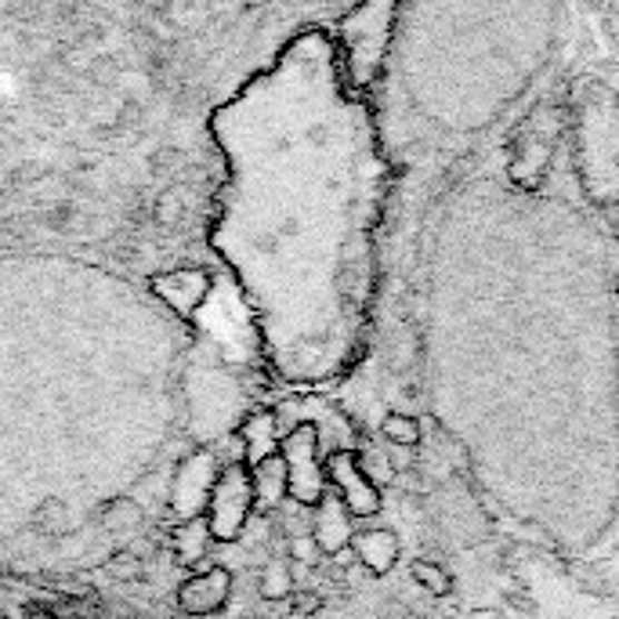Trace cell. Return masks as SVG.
<instances>
[{
  "label": "cell",
  "instance_id": "19",
  "mask_svg": "<svg viewBox=\"0 0 619 619\" xmlns=\"http://www.w3.org/2000/svg\"><path fill=\"white\" fill-rule=\"evenodd\" d=\"M109 572L117 576V580H135L141 572V558L135 551H117V558H109Z\"/></svg>",
  "mask_w": 619,
  "mask_h": 619
},
{
  "label": "cell",
  "instance_id": "17",
  "mask_svg": "<svg viewBox=\"0 0 619 619\" xmlns=\"http://www.w3.org/2000/svg\"><path fill=\"white\" fill-rule=\"evenodd\" d=\"M355 460H358V471H363L366 479H370V485L384 489L387 482L395 479L392 460H387V453H381L377 445H363V450H355Z\"/></svg>",
  "mask_w": 619,
  "mask_h": 619
},
{
  "label": "cell",
  "instance_id": "3",
  "mask_svg": "<svg viewBox=\"0 0 619 619\" xmlns=\"http://www.w3.org/2000/svg\"><path fill=\"white\" fill-rule=\"evenodd\" d=\"M326 485L352 518H373L381 511V489L370 485L366 474L358 471L355 450H334L326 456Z\"/></svg>",
  "mask_w": 619,
  "mask_h": 619
},
{
  "label": "cell",
  "instance_id": "8",
  "mask_svg": "<svg viewBox=\"0 0 619 619\" xmlns=\"http://www.w3.org/2000/svg\"><path fill=\"white\" fill-rule=\"evenodd\" d=\"M355 561L373 576H387L399 566V537L392 529H358L352 537Z\"/></svg>",
  "mask_w": 619,
  "mask_h": 619
},
{
  "label": "cell",
  "instance_id": "10",
  "mask_svg": "<svg viewBox=\"0 0 619 619\" xmlns=\"http://www.w3.org/2000/svg\"><path fill=\"white\" fill-rule=\"evenodd\" d=\"M247 474H250V489H254V508L272 511V508H279L286 497H291V482H286V464H283L279 453L262 460V464H250Z\"/></svg>",
  "mask_w": 619,
  "mask_h": 619
},
{
  "label": "cell",
  "instance_id": "12",
  "mask_svg": "<svg viewBox=\"0 0 619 619\" xmlns=\"http://www.w3.org/2000/svg\"><path fill=\"white\" fill-rule=\"evenodd\" d=\"M141 522H146V511H141L135 497H117L102 508V525L112 537H131V532L141 529Z\"/></svg>",
  "mask_w": 619,
  "mask_h": 619
},
{
  "label": "cell",
  "instance_id": "2",
  "mask_svg": "<svg viewBox=\"0 0 619 619\" xmlns=\"http://www.w3.org/2000/svg\"><path fill=\"white\" fill-rule=\"evenodd\" d=\"M250 511H254V489H250L247 464L222 468L218 482H214V489H210L207 511H204L210 537L218 543L239 540L243 529H247V522H250Z\"/></svg>",
  "mask_w": 619,
  "mask_h": 619
},
{
  "label": "cell",
  "instance_id": "14",
  "mask_svg": "<svg viewBox=\"0 0 619 619\" xmlns=\"http://www.w3.org/2000/svg\"><path fill=\"white\" fill-rule=\"evenodd\" d=\"M33 529L40 532V537H66V532L77 529V522H73V514H69V503L66 500L48 497V500L37 503Z\"/></svg>",
  "mask_w": 619,
  "mask_h": 619
},
{
  "label": "cell",
  "instance_id": "1",
  "mask_svg": "<svg viewBox=\"0 0 619 619\" xmlns=\"http://www.w3.org/2000/svg\"><path fill=\"white\" fill-rule=\"evenodd\" d=\"M279 456L286 464V482H291V500L305 508H320L330 493L326 485V460H323V435L312 421L294 424L279 439Z\"/></svg>",
  "mask_w": 619,
  "mask_h": 619
},
{
  "label": "cell",
  "instance_id": "4",
  "mask_svg": "<svg viewBox=\"0 0 619 619\" xmlns=\"http://www.w3.org/2000/svg\"><path fill=\"white\" fill-rule=\"evenodd\" d=\"M222 464L214 460V453H196L175 471V493H170V503H175L178 518H199L210 500V489L218 482Z\"/></svg>",
  "mask_w": 619,
  "mask_h": 619
},
{
  "label": "cell",
  "instance_id": "5",
  "mask_svg": "<svg viewBox=\"0 0 619 619\" xmlns=\"http://www.w3.org/2000/svg\"><path fill=\"white\" fill-rule=\"evenodd\" d=\"M228 598H233V572H228L225 566H210L204 572H193L189 580L178 587V609L185 616L222 612Z\"/></svg>",
  "mask_w": 619,
  "mask_h": 619
},
{
  "label": "cell",
  "instance_id": "6",
  "mask_svg": "<svg viewBox=\"0 0 619 619\" xmlns=\"http://www.w3.org/2000/svg\"><path fill=\"white\" fill-rule=\"evenodd\" d=\"M207 291H210V279L204 268H178V272H164V276L153 279V294L164 297L167 305L181 315H193L204 305Z\"/></svg>",
  "mask_w": 619,
  "mask_h": 619
},
{
  "label": "cell",
  "instance_id": "11",
  "mask_svg": "<svg viewBox=\"0 0 619 619\" xmlns=\"http://www.w3.org/2000/svg\"><path fill=\"white\" fill-rule=\"evenodd\" d=\"M210 525L207 518H185V522L175 525V532H170V547H175V558L181 561V566H196V561H204V554L210 551Z\"/></svg>",
  "mask_w": 619,
  "mask_h": 619
},
{
  "label": "cell",
  "instance_id": "16",
  "mask_svg": "<svg viewBox=\"0 0 619 619\" xmlns=\"http://www.w3.org/2000/svg\"><path fill=\"white\" fill-rule=\"evenodd\" d=\"M413 580L421 590H428L431 598H445L453 590V576L445 572L439 561H428V558L413 561Z\"/></svg>",
  "mask_w": 619,
  "mask_h": 619
},
{
  "label": "cell",
  "instance_id": "15",
  "mask_svg": "<svg viewBox=\"0 0 619 619\" xmlns=\"http://www.w3.org/2000/svg\"><path fill=\"white\" fill-rule=\"evenodd\" d=\"M381 435H384V442H392L395 450H413V445H421L424 428H421L416 416L395 410V413H387L381 421Z\"/></svg>",
  "mask_w": 619,
  "mask_h": 619
},
{
  "label": "cell",
  "instance_id": "9",
  "mask_svg": "<svg viewBox=\"0 0 619 619\" xmlns=\"http://www.w3.org/2000/svg\"><path fill=\"white\" fill-rule=\"evenodd\" d=\"M239 442L243 450H247V468L250 464H262V460L276 456L279 453V421H276V410H262V413H250L247 424L239 431Z\"/></svg>",
  "mask_w": 619,
  "mask_h": 619
},
{
  "label": "cell",
  "instance_id": "18",
  "mask_svg": "<svg viewBox=\"0 0 619 619\" xmlns=\"http://www.w3.org/2000/svg\"><path fill=\"white\" fill-rule=\"evenodd\" d=\"M181 214H185V204H181V193H175V189H167L160 199H156V207H153L156 225H164V228L181 222Z\"/></svg>",
  "mask_w": 619,
  "mask_h": 619
},
{
  "label": "cell",
  "instance_id": "13",
  "mask_svg": "<svg viewBox=\"0 0 619 619\" xmlns=\"http://www.w3.org/2000/svg\"><path fill=\"white\" fill-rule=\"evenodd\" d=\"M257 590L265 601H286L294 595V561L291 558H272L265 561L262 576H257Z\"/></svg>",
  "mask_w": 619,
  "mask_h": 619
},
{
  "label": "cell",
  "instance_id": "7",
  "mask_svg": "<svg viewBox=\"0 0 619 619\" xmlns=\"http://www.w3.org/2000/svg\"><path fill=\"white\" fill-rule=\"evenodd\" d=\"M315 511H320V514H315L312 540H315V547H320V554L348 551L352 537H355V525H352V514L344 511V503L337 500V493H326Z\"/></svg>",
  "mask_w": 619,
  "mask_h": 619
},
{
  "label": "cell",
  "instance_id": "20",
  "mask_svg": "<svg viewBox=\"0 0 619 619\" xmlns=\"http://www.w3.org/2000/svg\"><path fill=\"white\" fill-rule=\"evenodd\" d=\"M291 561H301V566H312V561H320V547H315L312 532L291 540Z\"/></svg>",
  "mask_w": 619,
  "mask_h": 619
}]
</instances>
